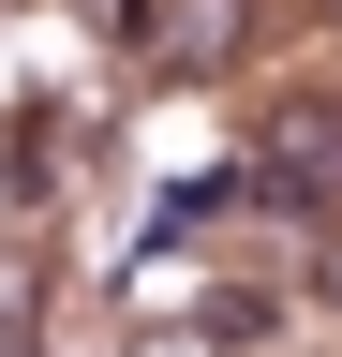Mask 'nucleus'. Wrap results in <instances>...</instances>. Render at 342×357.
<instances>
[{
    "label": "nucleus",
    "instance_id": "f257e3e1",
    "mask_svg": "<svg viewBox=\"0 0 342 357\" xmlns=\"http://www.w3.org/2000/svg\"><path fill=\"white\" fill-rule=\"evenodd\" d=\"M238 30H253V0H164V15L134 30V60H149V75H208Z\"/></svg>",
    "mask_w": 342,
    "mask_h": 357
},
{
    "label": "nucleus",
    "instance_id": "f03ea898",
    "mask_svg": "<svg viewBox=\"0 0 342 357\" xmlns=\"http://www.w3.org/2000/svg\"><path fill=\"white\" fill-rule=\"evenodd\" d=\"M134 357H238V342H179V328H149V342H134Z\"/></svg>",
    "mask_w": 342,
    "mask_h": 357
},
{
    "label": "nucleus",
    "instance_id": "7ed1b4c3",
    "mask_svg": "<svg viewBox=\"0 0 342 357\" xmlns=\"http://www.w3.org/2000/svg\"><path fill=\"white\" fill-rule=\"evenodd\" d=\"M327 298H342V223H327Z\"/></svg>",
    "mask_w": 342,
    "mask_h": 357
}]
</instances>
